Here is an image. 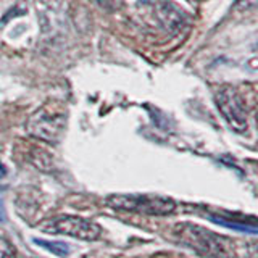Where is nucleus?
<instances>
[{"instance_id": "39448f33", "label": "nucleus", "mask_w": 258, "mask_h": 258, "mask_svg": "<svg viewBox=\"0 0 258 258\" xmlns=\"http://www.w3.org/2000/svg\"><path fill=\"white\" fill-rule=\"evenodd\" d=\"M215 102L226 123L234 133L245 134L248 131L247 108L237 89H234L232 86H221L215 94Z\"/></svg>"}, {"instance_id": "9b49d317", "label": "nucleus", "mask_w": 258, "mask_h": 258, "mask_svg": "<svg viewBox=\"0 0 258 258\" xmlns=\"http://www.w3.org/2000/svg\"><path fill=\"white\" fill-rule=\"evenodd\" d=\"M7 220V213H5V207L2 204V200H0V223H4Z\"/></svg>"}, {"instance_id": "20e7f679", "label": "nucleus", "mask_w": 258, "mask_h": 258, "mask_svg": "<svg viewBox=\"0 0 258 258\" xmlns=\"http://www.w3.org/2000/svg\"><path fill=\"white\" fill-rule=\"evenodd\" d=\"M37 228L48 234H64V236L81 239V240H97L102 236V228L91 220L79 216H55L40 223Z\"/></svg>"}, {"instance_id": "7ed1b4c3", "label": "nucleus", "mask_w": 258, "mask_h": 258, "mask_svg": "<svg viewBox=\"0 0 258 258\" xmlns=\"http://www.w3.org/2000/svg\"><path fill=\"white\" fill-rule=\"evenodd\" d=\"M105 205L119 210V212H133L152 216L171 215L176 204L169 197L160 196H139V194H119V196H108L105 199Z\"/></svg>"}, {"instance_id": "6e6552de", "label": "nucleus", "mask_w": 258, "mask_h": 258, "mask_svg": "<svg viewBox=\"0 0 258 258\" xmlns=\"http://www.w3.org/2000/svg\"><path fill=\"white\" fill-rule=\"evenodd\" d=\"M210 220L226 226V228H231V229H236V231H244V232H250V234H256V226H248L245 223H240V221H231L228 218H223V216H215V215H210Z\"/></svg>"}, {"instance_id": "0eeeda50", "label": "nucleus", "mask_w": 258, "mask_h": 258, "mask_svg": "<svg viewBox=\"0 0 258 258\" xmlns=\"http://www.w3.org/2000/svg\"><path fill=\"white\" fill-rule=\"evenodd\" d=\"M32 242L40 247H44L48 252H52L58 256H68L70 255V245L64 242H56V240H45V239H32Z\"/></svg>"}, {"instance_id": "9d476101", "label": "nucleus", "mask_w": 258, "mask_h": 258, "mask_svg": "<svg viewBox=\"0 0 258 258\" xmlns=\"http://www.w3.org/2000/svg\"><path fill=\"white\" fill-rule=\"evenodd\" d=\"M97 7H100L105 12H116L123 7L121 0H94Z\"/></svg>"}, {"instance_id": "f03ea898", "label": "nucleus", "mask_w": 258, "mask_h": 258, "mask_svg": "<svg viewBox=\"0 0 258 258\" xmlns=\"http://www.w3.org/2000/svg\"><path fill=\"white\" fill-rule=\"evenodd\" d=\"M68 119V108L60 100H48L26 121V133L45 144H58Z\"/></svg>"}, {"instance_id": "1a4fd4ad", "label": "nucleus", "mask_w": 258, "mask_h": 258, "mask_svg": "<svg viewBox=\"0 0 258 258\" xmlns=\"http://www.w3.org/2000/svg\"><path fill=\"white\" fill-rule=\"evenodd\" d=\"M0 258H18L15 245L4 236H0Z\"/></svg>"}, {"instance_id": "423d86ee", "label": "nucleus", "mask_w": 258, "mask_h": 258, "mask_svg": "<svg viewBox=\"0 0 258 258\" xmlns=\"http://www.w3.org/2000/svg\"><path fill=\"white\" fill-rule=\"evenodd\" d=\"M155 16L168 32L177 34L185 26V13L171 0H157Z\"/></svg>"}, {"instance_id": "f8f14e48", "label": "nucleus", "mask_w": 258, "mask_h": 258, "mask_svg": "<svg viewBox=\"0 0 258 258\" xmlns=\"http://www.w3.org/2000/svg\"><path fill=\"white\" fill-rule=\"evenodd\" d=\"M83 258H91V256H83Z\"/></svg>"}, {"instance_id": "f257e3e1", "label": "nucleus", "mask_w": 258, "mask_h": 258, "mask_svg": "<svg viewBox=\"0 0 258 258\" xmlns=\"http://www.w3.org/2000/svg\"><path fill=\"white\" fill-rule=\"evenodd\" d=\"M173 234L179 244L189 247L208 258H232L234 244L228 237L210 231L204 226L192 223H179L173 228Z\"/></svg>"}]
</instances>
